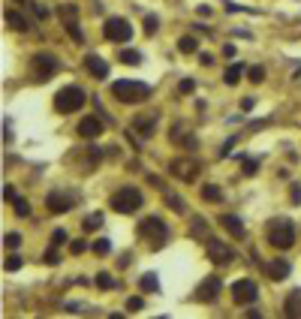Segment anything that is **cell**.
Here are the masks:
<instances>
[{"label":"cell","instance_id":"cell-26","mask_svg":"<svg viewBox=\"0 0 301 319\" xmlns=\"http://www.w3.org/2000/svg\"><path fill=\"white\" fill-rule=\"evenodd\" d=\"M118 60H121V63H127V66H136V63L142 60V54H139L136 49H124V52L118 54Z\"/></svg>","mask_w":301,"mask_h":319},{"label":"cell","instance_id":"cell-36","mask_svg":"<svg viewBox=\"0 0 301 319\" xmlns=\"http://www.w3.org/2000/svg\"><path fill=\"white\" fill-rule=\"evenodd\" d=\"M142 307H145V301H142L139 295H133V298H127V310H130V313H139Z\"/></svg>","mask_w":301,"mask_h":319},{"label":"cell","instance_id":"cell-37","mask_svg":"<svg viewBox=\"0 0 301 319\" xmlns=\"http://www.w3.org/2000/svg\"><path fill=\"white\" fill-rule=\"evenodd\" d=\"M3 241H6V247H18V244H21V235H18V232H9Z\"/></svg>","mask_w":301,"mask_h":319},{"label":"cell","instance_id":"cell-14","mask_svg":"<svg viewBox=\"0 0 301 319\" xmlns=\"http://www.w3.org/2000/svg\"><path fill=\"white\" fill-rule=\"evenodd\" d=\"M75 15H79V9H75V6H63V21H66L69 36L75 39V43H85V33L79 30V24H75Z\"/></svg>","mask_w":301,"mask_h":319},{"label":"cell","instance_id":"cell-44","mask_svg":"<svg viewBox=\"0 0 301 319\" xmlns=\"http://www.w3.org/2000/svg\"><path fill=\"white\" fill-rule=\"evenodd\" d=\"M199 63H202V66H211V63H214V57H211V54H199Z\"/></svg>","mask_w":301,"mask_h":319},{"label":"cell","instance_id":"cell-32","mask_svg":"<svg viewBox=\"0 0 301 319\" xmlns=\"http://www.w3.org/2000/svg\"><path fill=\"white\" fill-rule=\"evenodd\" d=\"M178 91H181L184 97H190V94L196 91V82H193V78H181V85H178Z\"/></svg>","mask_w":301,"mask_h":319},{"label":"cell","instance_id":"cell-20","mask_svg":"<svg viewBox=\"0 0 301 319\" xmlns=\"http://www.w3.org/2000/svg\"><path fill=\"white\" fill-rule=\"evenodd\" d=\"M139 286H142L145 292H157V289H160V277H157L154 271H148V274H142V280H139Z\"/></svg>","mask_w":301,"mask_h":319},{"label":"cell","instance_id":"cell-43","mask_svg":"<svg viewBox=\"0 0 301 319\" xmlns=\"http://www.w3.org/2000/svg\"><path fill=\"white\" fill-rule=\"evenodd\" d=\"M223 54H226V57H235V46L226 43V46H223Z\"/></svg>","mask_w":301,"mask_h":319},{"label":"cell","instance_id":"cell-19","mask_svg":"<svg viewBox=\"0 0 301 319\" xmlns=\"http://www.w3.org/2000/svg\"><path fill=\"white\" fill-rule=\"evenodd\" d=\"M265 271H268V277H274V280H283V277L289 274V262H283V259H274V262H271Z\"/></svg>","mask_w":301,"mask_h":319},{"label":"cell","instance_id":"cell-5","mask_svg":"<svg viewBox=\"0 0 301 319\" xmlns=\"http://www.w3.org/2000/svg\"><path fill=\"white\" fill-rule=\"evenodd\" d=\"M139 235H142L145 241L157 250V247H163V244H166V223H163L160 217H145V220L139 223Z\"/></svg>","mask_w":301,"mask_h":319},{"label":"cell","instance_id":"cell-23","mask_svg":"<svg viewBox=\"0 0 301 319\" xmlns=\"http://www.w3.org/2000/svg\"><path fill=\"white\" fill-rule=\"evenodd\" d=\"M202 199H205V202H220V199H223V190H220L217 184H205V187H202Z\"/></svg>","mask_w":301,"mask_h":319},{"label":"cell","instance_id":"cell-31","mask_svg":"<svg viewBox=\"0 0 301 319\" xmlns=\"http://www.w3.org/2000/svg\"><path fill=\"white\" fill-rule=\"evenodd\" d=\"M157 27H160L157 15H145V33H148V36H154V33H157Z\"/></svg>","mask_w":301,"mask_h":319},{"label":"cell","instance_id":"cell-35","mask_svg":"<svg viewBox=\"0 0 301 319\" xmlns=\"http://www.w3.org/2000/svg\"><path fill=\"white\" fill-rule=\"evenodd\" d=\"M66 241H69V238H66V229H54V232H51V244H54V247H57V244H66Z\"/></svg>","mask_w":301,"mask_h":319},{"label":"cell","instance_id":"cell-3","mask_svg":"<svg viewBox=\"0 0 301 319\" xmlns=\"http://www.w3.org/2000/svg\"><path fill=\"white\" fill-rule=\"evenodd\" d=\"M268 244L274 250H289L295 244V226H292V220H274L268 226Z\"/></svg>","mask_w":301,"mask_h":319},{"label":"cell","instance_id":"cell-38","mask_svg":"<svg viewBox=\"0 0 301 319\" xmlns=\"http://www.w3.org/2000/svg\"><path fill=\"white\" fill-rule=\"evenodd\" d=\"M3 199H6V202H15V199H18V193H15V187H12V184H6V187H3Z\"/></svg>","mask_w":301,"mask_h":319},{"label":"cell","instance_id":"cell-39","mask_svg":"<svg viewBox=\"0 0 301 319\" xmlns=\"http://www.w3.org/2000/svg\"><path fill=\"white\" fill-rule=\"evenodd\" d=\"M21 268V256H9L6 259V271H18Z\"/></svg>","mask_w":301,"mask_h":319},{"label":"cell","instance_id":"cell-27","mask_svg":"<svg viewBox=\"0 0 301 319\" xmlns=\"http://www.w3.org/2000/svg\"><path fill=\"white\" fill-rule=\"evenodd\" d=\"M133 130H139L142 136H150V130H154V117H136Z\"/></svg>","mask_w":301,"mask_h":319},{"label":"cell","instance_id":"cell-11","mask_svg":"<svg viewBox=\"0 0 301 319\" xmlns=\"http://www.w3.org/2000/svg\"><path fill=\"white\" fill-rule=\"evenodd\" d=\"M79 136L88 139V142L100 139V136H102V121H100V117H85V121L79 124Z\"/></svg>","mask_w":301,"mask_h":319},{"label":"cell","instance_id":"cell-10","mask_svg":"<svg viewBox=\"0 0 301 319\" xmlns=\"http://www.w3.org/2000/svg\"><path fill=\"white\" fill-rule=\"evenodd\" d=\"M172 175L175 178H181V181H193L196 175H199V166L193 163V160H172Z\"/></svg>","mask_w":301,"mask_h":319},{"label":"cell","instance_id":"cell-2","mask_svg":"<svg viewBox=\"0 0 301 319\" xmlns=\"http://www.w3.org/2000/svg\"><path fill=\"white\" fill-rule=\"evenodd\" d=\"M85 103H88V94H85L79 85H66V88H60V91H57V97H54V108H57L60 114H72V111H79Z\"/></svg>","mask_w":301,"mask_h":319},{"label":"cell","instance_id":"cell-13","mask_svg":"<svg viewBox=\"0 0 301 319\" xmlns=\"http://www.w3.org/2000/svg\"><path fill=\"white\" fill-rule=\"evenodd\" d=\"M46 205H49V211H51V214H66V211L72 208V199H69V196H63V193H49Z\"/></svg>","mask_w":301,"mask_h":319},{"label":"cell","instance_id":"cell-25","mask_svg":"<svg viewBox=\"0 0 301 319\" xmlns=\"http://www.w3.org/2000/svg\"><path fill=\"white\" fill-rule=\"evenodd\" d=\"M166 205H169L172 211H178V214H184V211H187V202H184L181 196H175V193H166Z\"/></svg>","mask_w":301,"mask_h":319},{"label":"cell","instance_id":"cell-18","mask_svg":"<svg viewBox=\"0 0 301 319\" xmlns=\"http://www.w3.org/2000/svg\"><path fill=\"white\" fill-rule=\"evenodd\" d=\"M283 313H286V316H301V289H292V292L286 295Z\"/></svg>","mask_w":301,"mask_h":319},{"label":"cell","instance_id":"cell-7","mask_svg":"<svg viewBox=\"0 0 301 319\" xmlns=\"http://www.w3.org/2000/svg\"><path fill=\"white\" fill-rule=\"evenodd\" d=\"M30 63H33V75L40 78V82H49V78H51V75H54V72L60 69V60H57L54 54H49V52L36 54V57H33Z\"/></svg>","mask_w":301,"mask_h":319},{"label":"cell","instance_id":"cell-8","mask_svg":"<svg viewBox=\"0 0 301 319\" xmlns=\"http://www.w3.org/2000/svg\"><path fill=\"white\" fill-rule=\"evenodd\" d=\"M232 301L235 304H250V301H256V295H259V286H256V280H250V277H241V280H235L232 283Z\"/></svg>","mask_w":301,"mask_h":319},{"label":"cell","instance_id":"cell-33","mask_svg":"<svg viewBox=\"0 0 301 319\" xmlns=\"http://www.w3.org/2000/svg\"><path fill=\"white\" fill-rule=\"evenodd\" d=\"M12 205H15V214H18V217H27V214H30V205H27V199H21V196H18Z\"/></svg>","mask_w":301,"mask_h":319},{"label":"cell","instance_id":"cell-17","mask_svg":"<svg viewBox=\"0 0 301 319\" xmlns=\"http://www.w3.org/2000/svg\"><path fill=\"white\" fill-rule=\"evenodd\" d=\"M6 24L15 30V33H27L30 30V24H27V18L18 12V9H6Z\"/></svg>","mask_w":301,"mask_h":319},{"label":"cell","instance_id":"cell-16","mask_svg":"<svg viewBox=\"0 0 301 319\" xmlns=\"http://www.w3.org/2000/svg\"><path fill=\"white\" fill-rule=\"evenodd\" d=\"M85 66H88V72H91L94 78H108V63H105L102 57L88 54V57H85Z\"/></svg>","mask_w":301,"mask_h":319},{"label":"cell","instance_id":"cell-6","mask_svg":"<svg viewBox=\"0 0 301 319\" xmlns=\"http://www.w3.org/2000/svg\"><path fill=\"white\" fill-rule=\"evenodd\" d=\"M102 36L108 39V43H130L133 39V24L121 15H111L105 24H102Z\"/></svg>","mask_w":301,"mask_h":319},{"label":"cell","instance_id":"cell-29","mask_svg":"<svg viewBox=\"0 0 301 319\" xmlns=\"http://www.w3.org/2000/svg\"><path fill=\"white\" fill-rule=\"evenodd\" d=\"M102 226V214H88L85 220H82V229L85 232H94V229H100Z\"/></svg>","mask_w":301,"mask_h":319},{"label":"cell","instance_id":"cell-22","mask_svg":"<svg viewBox=\"0 0 301 319\" xmlns=\"http://www.w3.org/2000/svg\"><path fill=\"white\" fill-rule=\"evenodd\" d=\"M196 49H199L196 36H181V39H178V52H181V54H193Z\"/></svg>","mask_w":301,"mask_h":319},{"label":"cell","instance_id":"cell-41","mask_svg":"<svg viewBox=\"0 0 301 319\" xmlns=\"http://www.w3.org/2000/svg\"><path fill=\"white\" fill-rule=\"evenodd\" d=\"M46 262H49V265H57V262H60V256H57V250H54V244H51V250L46 253Z\"/></svg>","mask_w":301,"mask_h":319},{"label":"cell","instance_id":"cell-34","mask_svg":"<svg viewBox=\"0 0 301 319\" xmlns=\"http://www.w3.org/2000/svg\"><path fill=\"white\" fill-rule=\"evenodd\" d=\"M247 78H250V82H253V85H259V82H262V78H265V69H262V66H250V72H247Z\"/></svg>","mask_w":301,"mask_h":319},{"label":"cell","instance_id":"cell-9","mask_svg":"<svg viewBox=\"0 0 301 319\" xmlns=\"http://www.w3.org/2000/svg\"><path fill=\"white\" fill-rule=\"evenodd\" d=\"M205 250H208V259H211L214 265H232V262H235V250H232L229 244L217 241V238H211Z\"/></svg>","mask_w":301,"mask_h":319},{"label":"cell","instance_id":"cell-12","mask_svg":"<svg viewBox=\"0 0 301 319\" xmlns=\"http://www.w3.org/2000/svg\"><path fill=\"white\" fill-rule=\"evenodd\" d=\"M220 289H223V280H220V277H205V283L196 289V295H199L202 301H214V298L220 295Z\"/></svg>","mask_w":301,"mask_h":319},{"label":"cell","instance_id":"cell-28","mask_svg":"<svg viewBox=\"0 0 301 319\" xmlns=\"http://www.w3.org/2000/svg\"><path fill=\"white\" fill-rule=\"evenodd\" d=\"M241 160V172L244 175H256L259 172V160H253V157H238Z\"/></svg>","mask_w":301,"mask_h":319},{"label":"cell","instance_id":"cell-4","mask_svg":"<svg viewBox=\"0 0 301 319\" xmlns=\"http://www.w3.org/2000/svg\"><path fill=\"white\" fill-rule=\"evenodd\" d=\"M108 205L115 208L118 214H133V211L142 208V190H136V187H121L115 196L108 199Z\"/></svg>","mask_w":301,"mask_h":319},{"label":"cell","instance_id":"cell-40","mask_svg":"<svg viewBox=\"0 0 301 319\" xmlns=\"http://www.w3.org/2000/svg\"><path fill=\"white\" fill-rule=\"evenodd\" d=\"M85 250H88V244H85V241H72V244H69V253H75V256L85 253Z\"/></svg>","mask_w":301,"mask_h":319},{"label":"cell","instance_id":"cell-21","mask_svg":"<svg viewBox=\"0 0 301 319\" xmlns=\"http://www.w3.org/2000/svg\"><path fill=\"white\" fill-rule=\"evenodd\" d=\"M241 75H244V63H232L229 69H226L223 82H226V85H238V82H241Z\"/></svg>","mask_w":301,"mask_h":319},{"label":"cell","instance_id":"cell-42","mask_svg":"<svg viewBox=\"0 0 301 319\" xmlns=\"http://www.w3.org/2000/svg\"><path fill=\"white\" fill-rule=\"evenodd\" d=\"M289 196H292V202H301V187H298V184H292Z\"/></svg>","mask_w":301,"mask_h":319},{"label":"cell","instance_id":"cell-1","mask_svg":"<svg viewBox=\"0 0 301 319\" xmlns=\"http://www.w3.org/2000/svg\"><path fill=\"white\" fill-rule=\"evenodd\" d=\"M111 94L115 100L127 103V106H136V103H145L150 97V88L145 82H130V78H118L115 85H111Z\"/></svg>","mask_w":301,"mask_h":319},{"label":"cell","instance_id":"cell-30","mask_svg":"<svg viewBox=\"0 0 301 319\" xmlns=\"http://www.w3.org/2000/svg\"><path fill=\"white\" fill-rule=\"evenodd\" d=\"M91 250H94L97 256H105V253L111 250V244L105 241V238H100V241H94V244H91Z\"/></svg>","mask_w":301,"mask_h":319},{"label":"cell","instance_id":"cell-45","mask_svg":"<svg viewBox=\"0 0 301 319\" xmlns=\"http://www.w3.org/2000/svg\"><path fill=\"white\" fill-rule=\"evenodd\" d=\"M241 108L250 111V108H253V97H244V100H241Z\"/></svg>","mask_w":301,"mask_h":319},{"label":"cell","instance_id":"cell-15","mask_svg":"<svg viewBox=\"0 0 301 319\" xmlns=\"http://www.w3.org/2000/svg\"><path fill=\"white\" fill-rule=\"evenodd\" d=\"M220 226H223L226 232H229L232 238H244V235H247L244 223H241V220H238L235 214H223V217H220Z\"/></svg>","mask_w":301,"mask_h":319},{"label":"cell","instance_id":"cell-24","mask_svg":"<svg viewBox=\"0 0 301 319\" xmlns=\"http://www.w3.org/2000/svg\"><path fill=\"white\" fill-rule=\"evenodd\" d=\"M118 286V280H115V277H111V274H97V289H102V292H108V289H115Z\"/></svg>","mask_w":301,"mask_h":319}]
</instances>
